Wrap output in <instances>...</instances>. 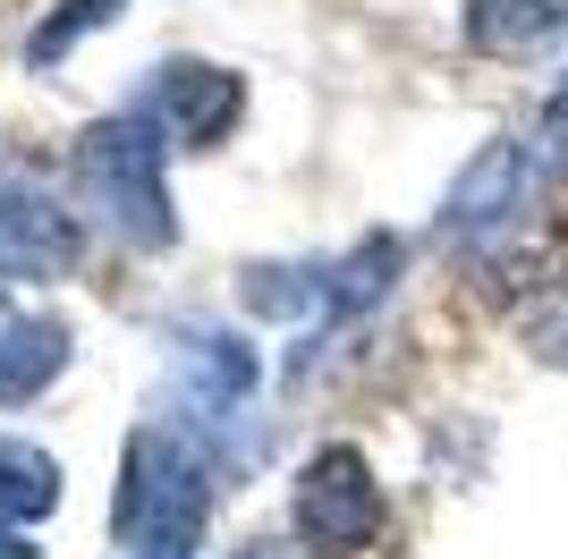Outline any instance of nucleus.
I'll use <instances>...</instances> for the list:
<instances>
[{"label": "nucleus", "instance_id": "nucleus-2", "mask_svg": "<svg viewBox=\"0 0 568 559\" xmlns=\"http://www.w3.org/2000/svg\"><path fill=\"white\" fill-rule=\"evenodd\" d=\"M213 509V475L179 433L144 424L128 441V491H119V559L128 551H195Z\"/></svg>", "mask_w": 568, "mask_h": 559}, {"label": "nucleus", "instance_id": "nucleus-7", "mask_svg": "<svg viewBox=\"0 0 568 559\" xmlns=\"http://www.w3.org/2000/svg\"><path fill=\"white\" fill-rule=\"evenodd\" d=\"M467 51L484 60H535L568 34V0H467Z\"/></svg>", "mask_w": 568, "mask_h": 559}, {"label": "nucleus", "instance_id": "nucleus-4", "mask_svg": "<svg viewBox=\"0 0 568 559\" xmlns=\"http://www.w3.org/2000/svg\"><path fill=\"white\" fill-rule=\"evenodd\" d=\"M535 204H544V179L526 162V136H500L458 170L450 204H442V230L450 237H500V230H518Z\"/></svg>", "mask_w": 568, "mask_h": 559}, {"label": "nucleus", "instance_id": "nucleus-6", "mask_svg": "<svg viewBox=\"0 0 568 559\" xmlns=\"http://www.w3.org/2000/svg\"><path fill=\"white\" fill-rule=\"evenodd\" d=\"M77 255H85V237L69 212L0 186V280H69Z\"/></svg>", "mask_w": 568, "mask_h": 559}, {"label": "nucleus", "instance_id": "nucleus-5", "mask_svg": "<svg viewBox=\"0 0 568 559\" xmlns=\"http://www.w3.org/2000/svg\"><path fill=\"white\" fill-rule=\"evenodd\" d=\"M237 111H246V85H237L230 69H213V60H170V69H153V119H162V136H179L187 153L221 144L237 128Z\"/></svg>", "mask_w": 568, "mask_h": 559}, {"label": "nucleus", "instance_id": "nucleus-3", "mask_svg": "<svg viewBox=\"0 0 568 559\" xmlns=\"http://www.w3.org/2000/svg\"><path fill=\"white\" fill-rule=\"evenodd\" d=\"M288 526H297V542L323 551V559L365 551V542L382 535V491H374L365 449H348V441L314 449L306 475H297V500H288Z\"/></svg>", "mask_w": 568, "mask_h": 559}, {"label": "nucleus", "instance_id": "nucleus-10", "mask_svg": "<svg viewBox=\"0 0 568 559\" xmlns=\"http://www.w3.org/2000/svg\"><path fill=\"white\" fill-rule=\"evenodd\" d=\"M187 373H195V398H204V407H237V398L255 390V348H246V339H195Z\"/></svg>", "mask_w": 568, "mask_h": 559}, {"label": "nucleus", "instance_id": "nucleus-9", "mask_svg": "<svg viewBox=\"0 0 568 559\" xmlns=\"http://www.w3.org/2000/svg\"><path fill=\"white\" fill-rule=\"evenodd\" d=\"M60 509V466L34 441H0V526H34Z\"/></svg>", "mask_w": 568, "mask_h": 559}, {"label": "nucleus", "instance_id": "nucleus-12", "mask_svg": "<svg viewBox=\"0 0 568 559\" xmlns=\"http://www.w3.org/2000/svg\"><path fill=\"white\" fill-rule=\"evenodd\" d=\"M0 559H34V551H26V542H18V535H0Z\"/></svg>", "mask_w": 568, "mask_h": 559}, {"label": "nucleus", "instance_id": "nucleus-1", "mask_svg": "<svg viewBox=\"0 0 568 559\" xmlns=\"http://www.w3.org/2000/svg\"><path fill=\"white\" fill-rule=\"evenodd\" d=\"M77 186H85V204H94L128 246H170V237H179L170 179H162V119L119 111V119H102V128H85V136H77Z\"/></svg>", "mask_w": 568, "mask_h": 559}, {"label": "nucleus", "instance_id": "nucleus-8", "mask_svg": "<svg viewBox=\"0 0 568 559\" xmlns=\"http://www.w3.org/2000/svg\"><path fill=\"white\" fill-rule=\"evenodd\" d=\"M69 365V323L60 314H26V323L0 331V407H26L43 398Z\"/></svg>", "mask_w": 568, "mask_h": 559}, {"label": "nucleus", "instance_id": "nucleus-11", "mask_svg": "<svg viewBox=\"0 0 568 559\" xmlns=\"http://www.w3.org/2000/svg\"><path fill=\"white\" fill-rule=\"evenodd\" d=\"M128 0H60V18L34 26V60H60V51L77 43V34H94V26H111Z\"/></svg>", "mask_w": 568, "mask_h": 559}]
</instances>
